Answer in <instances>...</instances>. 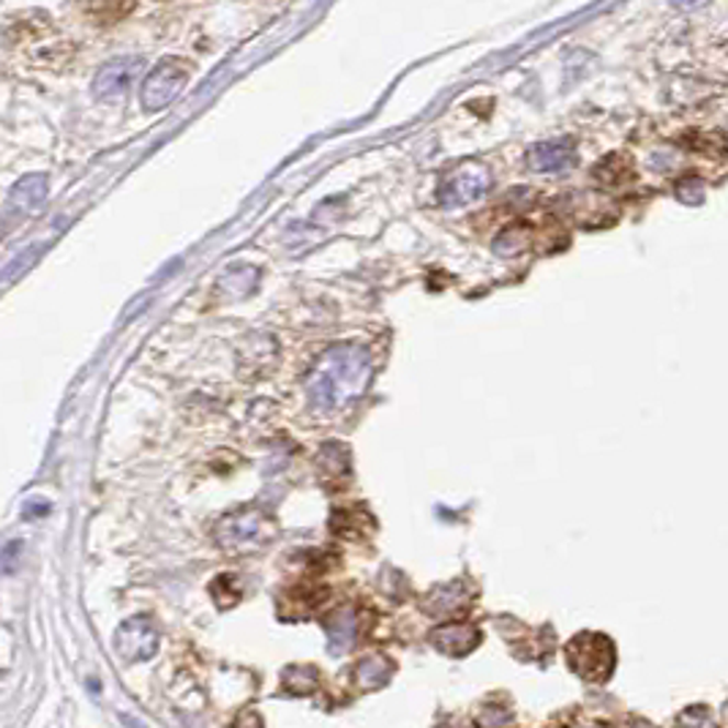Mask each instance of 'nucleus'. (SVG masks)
Masks as SVG:
<instances>
[{
    "label": "nucleus",
    "instance_id": "nucleus-16",
    "mask_svg": "<svg viewBox=\"0 0 728 728\" xmlns=\"http://www.w3.org/2000/svg\"><path fill=\"white\" fill-rule=\"evenodd\" d=\"M676 728H718V724H715L713 709L704 704H693L676 715Z\"/></svg>",
    "mask_w": 728,
    "mask_h": 728
},
{
    "label": "nucleus",
    "instance_id": "nucleus-22",
    "mask_svg": "<svg viewBox=\"0 0 728 728\" xmlns=\"http://www.w3.org/2000/svg\"><path fill=\"white\" fill-rule=\"evenodd\" d=\"M628 728H658V726H652L649 720H634Z\"/></svg>",
    "mask_w": 728,
    "mask_h": 728
},
{
    "label": "nucleus",
    "instance_id": "nucleus-18",
    "mask_svg": "<svg viewBox=\"0 0 728 728\" xmlns=\"http://www.w3.org/2000/svg\"><path fill=\"white\" fill-rule=\"evenodd\" d=\"M229 584H235V575H222V579L213 581V601L219 603V608H233L235 603L240 601V586H233L229 590Z\"/></svg>",
    "mask_w": 728,
    "mask_h": 728
},
{
    "label": "nucleus",
    "instance_id": "nucleus-6",
    "mask_svg": "<svg viewBox=\"0 0 728 728\" xmlns=\"http://www.w3.org/2000/svg\"><path fill=\"white\" fill-rule=\"evenodd\" d=\"M115 649L128 663L150 660L159 649V628L150 617H132L115 630Z\"/></svg>",
    "mask_w": 728,
    "mask_h": 728
},
{
    "label": "nucleus",
    "instance_id": "nucleus-19",
    "mask_svg": "<svg viewBox=\"0 0 728 728\" xmlns=\"http://www.w3.org/2000/svg\"><path fill=\"white\" fill-rule=\"evenodd\" d=\"M233 728H262V718H259L254 709H246V713H240L238 718H235Z\"/></svg>",
    "mask_w": 728,
    "mask_h": 728
},
{
    "label": "nucleus",
    "instance_id": "nucleus-20",
    "mask_svg": "<svg viewBox=\"0 0 728 728\" xmlns=\"http://www.w3.org/2000/svg\"><path fill=\"white\" fill-rule=\"evenodd\" d=\"M22 549V544L20 540H11L9 546H5V555H3V560H5V573H14V557H16V551Z\"/></svg>",
    "mask_w": 728,
    "mask_h": 728
},
{
    "label": "nucleus",
    "instance_id": "nucleus-4",
    "mask_svg": "<svg viewBox=\"0 0 728 728\" xmlns=\"http://www.w3.org/2000/svg\"><path fill=\"white\" fill-rule=\"evenodd\" d=\"M491 186V172L483 161L467 159L459 167L450 169L437 186V202L443 208H459L467 202L478 200L489 191Z\"/></svg>",
    "mask_w": 728,
    "mask_h": 728
},
{
    "label": "nucleus",
    "instance_id": "nucleus-14",
    "mask_svg": "<svg viewBox=\"0 0 728 728\" xmlns=\"http://www.w3.org/2000/svg\"><path fill=\"white\" fill-rule=\"evenodd\" d=\"M281 685L290 696H312L320 687V671L314 665H290L281 674Z\"/></svg>",
    "mask_w": 728,
    "mask_h": 728
},
{
    "label": "nucleus",
    "instance_id": "nucleus-11",
    "mask_svg": "<svg viewBox=\"0 0 728 728\" xmlns=\"http://www.w3.org/2000/svg\"><path fill=\"white\" fill-rule=\"evenodd\" d=\"M47 175H27V178L16 180L14 189H11V208L20 213H31L36 211L38 205L47 197Z\"/></svg>",
    "mask_w": 728,
    "mask_h": 728
},
{
    "label": "nucleus",
    "instance_id": "nucleus-10",
    "mask_svg": "<svg viewBox=\"0 0 728 728\" xmlns=\"http://www.w3.org/2000/svg\"><path fill=\"white\" fill-rule=\"evenodd\" d=\"M325 634L331 654L349 652L355 639H358V614H355V608H336V612L325 619Z\"/></svg>",
    "mask_w": 728,
    "mask_h": 728
},
{
    "label": "nucleus",
    "instance_id": "nucleus-23",
    "mask_svg": "<svg viewBox=\"0 0 728 728\" xmlns=\"http://www.w3.org/2000/svg\"><path fill=\"white\" fill-rule=\"evenodd\" d=\"M443 728H467V726H461V724H448V726H443Z\"/></svg>",
    "mask_w": 728,
    "mask_h": 728
},
{
    "label": "nucleus",
    "instance_id": "nucleus-13",
    "mask_svg": "<svg viewBox=\"0 0 728 728\" xmlns=\"http://www.w3.org/2000/svg\"><path fill=\"white\" fill-rule=\"evenodd\" d=\"M355 682L363 691H377V687L388 685L393 676V663L385 658V654H369V658L360 660L352 671Z\"/></svg>",
    "mask_w": 728,
    "mask_h": 728
},
{
    "label": "nucleus",
    "instance_id": "nucleus-5",
    "mask_svg": "<svg viewBox=\"0 0 728 728\" xmlns=\"http://www.w3.org/2000/svg\"><path fill=\"white\" fill-rule=\"evenodd\" d=\"M186 82H189V66H186L183 60H161V64L150 71L148 80L143 82V93H139L143 107L150 112L164 110V107L178 99L180 90L186 88Z\"/></svg>",
    "mask_w": 728,
    "mask_h": 728
},
{
    "label": "nucleus",
    "instance_id": "nucleus-17",
    "mask_svg": "<svg viewBox=\"0 0 728 728\" xmlns=\"http://www.w3.org/2000/svg\"><path fill=\"white\" fill-rule=\"evenodd\" d=\"M513 724V713L505 704H483L478 713V726L481 728H507Z\"/></svg>",
    "mask_w": 728,
    "mask_h": 728
},
{
    "label": "nucleus",
    "instance_id": "nucleus-2",
    "mask_svg": "<svg viewBox=\"0 0 728 728\" xmlns=\"http://www.w3.org/2000/svg\"><path fill=\"white\" fill-rule=\"evenodd\" d=\"M279 535V524L257 505L227 513L216 524V544L227 555H254Z\"/></svg>",
    "mask_w": 728,
    "mask_h": 728
},
{
    "label": "nucleus",
    "instance_id": "nucleus-21",
    "mask_svg": "<svg viewBox=\"0 0 728 728\" xmlns=\"http://www.w3.org/2000/svg\"><path fill=\"white\" fill-rule=\"evenodd\" d=\"M42 513H47V502L31 500L25 505V516H42Z\"/></svg>",
    "mask_w": 728,
    "mask_h": 728
},
{
    "label": "nucleus",
    "instance_id": "nucleus-9",
    "mask_svg": "<svg viewBox=\"0 0 728 728\" xmlns=\"http://www.w3.org/2000/svg\"><path fill=\"white\" fill-rule=\"evenodd\" d=\"M467 603H470V595H467L464 584L450 581V584L434 586L421 601V608L428 617H450V614H459L461 608H467Z\"/></svg>",
    "mask_w": 728,
    "mask_h": 728
},
{
    "label": "nucleus",
    "instance_id": "nucleus-24",
    "mask_svg": "<svg viewBox=\"0 0 728 728\" xmlns=\"http://www.w3.org/2000/svg\"><path fill=\"white\" fill-rule=\"evenodd\" d=\"M584 728H606L603 724H590V726H584Z\"/></svg>",
    "mask_w": 728,
    "mask_h": 728
},
{
    "label": "nucleus",
    "instance_id": "nucleus-8",
    "mask_svg": "<svg viewBox=\"0 0 728 728\" xmlns=\"http://www.w3.org/2000/svg\"><path fill=\"white\" fill-rule=\"evenodd\" d=\"M139 69H143V60L139 58L110 60V64L101 66L99 75H96L93 96H99V99H115V96H123L128 88H132L134 77L139 75Z\"/></svg>",
    "mask_w": 728,
    "mask_h": 728
},
{
    "label": "nucleus",
    "instance_id": "nucleus-15",
    "mask_svg": "<svg viewBox=\"0 0 728 728\" xmlns=\"http://www.w3.org/2000/svg\"><path fill=\"white\" fill-rule=\"evenodd\" d=\"M527 246L529 235L524 224H511V227L502 229L494 240V251L502 254V257H516V254H522Z\"/></svg>",
    "mask_w": 728,
    "mask_h": 728
},
{
    "label": "nucleus",
    "instance_id": "nucleus-3",
    "mask_svg": "<svg viewBox=\"0 0 728 728\" xmlns=\"http://www.w3.org/2000/svg\"><path fill=\"white\" fill-rule=\"evenodd\" d=\"M568 669L575 676L592 685H603L612 680L614 669H617V647L608 636L603 634H579L568 641L565 647Z\"/></svg>",
    "mask_w": 728,
    "mask_h": 728
},
{
    "label": "nucleus",
    "instance_id": "nucleus-1",
    "mask_svg": "<svg viewBox=\"0 0 728 728\" xmlns=\"http://www.w3.org/2000/svg\"><path fill=\"white\" fill-rule=\"evenodd\" d=\"M371 380V355L363 347H331L309 374V402L314 412H333L366 391Z\"/></svg>",
    "mask_w": 728,
    "mask_h": 728
},
{
    "label": "nucleus",
    "instance_id": "nucleus-12",
    "mask_svg": "<svg viewBox=\"0 0 728 728\" xmlns=\"http://www.w3.org/2000/svg\"><path fill=\"white\" fill-rule=\"evenodd\" d=\"M529 164L538 172H562L573 164V148L568 143H540L529 150Z\"/></svg>",
    "mask_w": 728,
    "mask_h": 728
},
{
    "label": "nucleus",
    "instance_id": "nucleus-7",
    "mask_svg": "<svg viewBox=\"0 0 728 728\" xmlns=\"http://www.w3.org/2000/svg\"><path fill=\"white\" fill-rule=\"evenodd\" d=\"M481 630L470 623H445L428 634V641L437 652L448 654V658H464L472 649L481 645Z\"/></svg>",
    "mask_w": 728,
    "mask_h": 728
}]
</instances>
